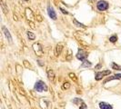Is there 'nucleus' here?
I'll list each match as a JSON object with an SVG mask.
<instances>
[{
	"label": "nucleus",
	"instance_id": "obj_1",
	"mask_svg": "<svg viewBox=\"0 0 121 109\" xmlns=\"http://www.w3.org/2000/svg\"><path fill=\"white\" fill-rule=\"evenodd\" d=\"M35 89L37 92H46V91H48V85L43 81H37L35 85Z\"/></svg>",
	"mask_w": 121,
	"mask_h": 109
},
{
	"label": "nucleus",
	"instance_id": "obj_2",
	"mask_svg": "<svg viewBox=\"0 0 121 109\" xmlns=\"http://www.w3.org/2000/svg\"><path fill=\"white\" fill-rule=\"evenodd\" d=\"M108 3L107 2V1H105V0H100V1H98L97 3V8L98 11H100V12H102V11H105V10H107L108 8Z\"/></svg>",
	"mask_w": 121,
	"mask_h": 109
},
{
	"label": "nucleus",
	"instance_id": "obj_3",
	"mask_svg": "<svg viewBox=\"0 0 121 109\" xmlns=\"http://www.w3.org/2000/svg\"><path fill=\"white\" fill-rule=\"evenodd\" d=\"M110 71L109 70H106V71H103V72H97L96 74V80H100L102 79L105 76V75H110Z\"/></svg>",
	"mask_w": 121,
	"mask_h": 109
},
{
	"label": "nucleus",
	"instance_id": "obj_4",
	"mask_svg": "<svg viewBox=\"0 0 121 109\" xmlns=\"http://www.w3.org/2000/svg\"><path fill=\"white\" fill-rule=\"evenodd\" d=\"M48 14L49 17H51L52 19H54V20L56 19V14L55 12L54 8L51 6H48Z\"/></svg>",
	"mask_w": 121,
	"mask_h": 109
},
{
	"label": "nucleus",
	"instance_id": "obj_5",
	"mask_svg": "<svg viewBox=\"0 0 121 109\" xmlns=\"http://www.w3.org/2000/svg\"><path fill=\"white\" fill-rule=\"evenodd\" d=\"M2 30H3V32H4V34H5L6 37L8 39V41H9L10 43H12V36H11V35H10V33H9L8 29L6 28V26H2Z\"/></svg>",
	"mask_w": 121,
	"mask_h": 109
},
{
	"label": "nucleus",
	"instance_id": "obj_6",
	"mask_svg": "<svg viewBox=\"0 0 121 109\" xmlns=\"http://www.w3.org/2000/svg\"><path fill=\"white\" fill-rule=\"evenodd\" d=\"M86 56V53L82 49H80L78 51V54H77V57L81 61H85Z\"/></svg>",
	"mask_w": 121,
	"mask_h": 109
},
{
	"label": "nucleus",
	"instance_id": "obj_7",
	"mask_svg": "<svg viewBox=\"0 0 121 109\" xmlns=\"http://www.w3.org/2000/svg\"><path fill=\"white\" fill-rule=\"evenodd\" d=\"M34 49L36 51V53L38 55H42L43 54V48L41 47L40 45H34Z\"/></svg>",
	"mask_w": 121,
	"mask_h": 109
},
{
	"label": "nucleus",
	"instance_id": "obj_8",
	"mask_svg": "<svg viewBox=\"0 0 121 109\" xmlns=\"http://www.w3.org/2000/svg\"><path fill=\"white\" fill-rule=\"evenodd\" d=\"M99 107L100 109H112V105H110L109 104H107L105 103V102H101V103H99Z\"/></svg>",
	"mask_w": 121,
	"mask_h": 109
},
{
	"label": "nucleus",
	"instance_id": "obj_9",
	"mask_svg": "<svg viewBox=\"0 0 121 109\" xmlns=\"http://www.w3.org/2000/svg\"><path fill=\"white\" fill-rule=\"evenodd\" d=\"M114 79H121V74H118V75H113V76H111V77H108V78H107V80H105V81H104V84H106V83H107V82H108V81L114 80Z\"/></svg>",
	"mask_w": 121,
	"mask_h": 109
},
{
	"label": "nucleus",
	"instance_id": "obj_10",
	"mask_svg": "<svg viewBox=\"0 0 121 109\" xmlns=\"http://www.w3.org/2000/svg\"><path fill=\"white\" fill-rule=\"evenodd\" d=\"M26 34H27V36H28L29 40H35V38H36V36L34 35V33H32V32H29V31H28Z\"/></svg>",
	"mask_w": 121,
	"mask_h": 109
},
{
	"label": "nucleus",
	"instance_id": "obj_11",
	"mask_svg": "<svg viewBox=\"0 0 121 109\" xmlns=\"http://www.w3.org/2000/svg\"><path fill=\"white\" fill-rule=\"evenodd\" d=\"M48 74L49 80H50V81H54V74H53V71L48 70Z\"/></svg>",
	"mask_w": 121,
	"mask_h": 109
},
{
	"label": "nucleus",
	"instance_id": "obj_12",
	"mask_svg": "<svg viewBox=\"0 0 121 109\" xmlns=\"http://www.w3.org/2000/svg\"><path fill=\"white\" fill-rule=\"evenodd\" d=\"M117 36H112L109 37V41L112 43H115L117 42Z\"/></svg>",
	"mask_w": 121,
	"mask_h": 109
},
{
	"label": "nucleus",
	"instance_id": "obj_13",
	"mask_svg": "<svg viewBox=\"0 0 121 109\" xmlns=\"http://www.w3.org/2000/svg\"><path fill=\"white\" fill-rule=\"evenodd\" d=\"M81 67H91V63H89L88 61H86V60L83 61V65H82Z\"/></svg>",
	"mask_w": 121,
	"mask_h": 109
},
{
	"label": "nucleus",
	"instance_id": "obj_14",
	"mask_svg": "<svg viewBox=\"0 0 121 109\" xmlns=\"http://www.w3.org/2000/svg\"><path fill=\"white\" fill-rule=\"evenodd\" d=\"M73 22H74L75 24L77 25L78 26H81V27H85V25H84L81 24V23H79L78 21V20H76V19H73Z\"/></svg>",
	"mask_w": 121,
	"mask_h": 109
},
{
	"label": "nucleus",
	"instance_id": "obj_15",
	"mask_svg": "<svg viewBox=\"0 0 121 109\" xmlns=\"http://www.w3.org/2000/svg\"><path fill=\"white\" fill-rule=\"evenodd\" d=\"M112 66H113V68H114V69H117V70H120V67H119V66H117V65H116V64H113Z\"/></svg>",
	"mask_w": 121,
	"mask_h": 109
},
{
	"label": "nucleus",
	"instance_id": "obj_16",
	"mask_svg": "<svg viewBox=\"0 0 121 109\" xmlns=\"http://www.w3.org/2000/svg\"><path fill=\"white\" fill-rule=\"evenodd\" d=\"M69 87V83H67V85H66V83H65V85H63V88L65 89V88H68Z\"/></svg>",
	"mask_w": 121,
	"mask_h": 109
},
{
	"label": "nucleus",
	"instance_id": "obj_17",
	"mask_svg": "<svg viewBox=\"0 0 121 109\" xmlns=\"http://www.w3.org/2000/svg\"><path fill=\"white\" fill-rule=\"evenodd\" d=\"M60 10H61V12L63 13V14H66V15H67V14H68V12H67V11L64 10V9H62V8H60Z\"/></svg>",
	"mask_w": 121,
	"mask_h": 109
}]
</instances>
